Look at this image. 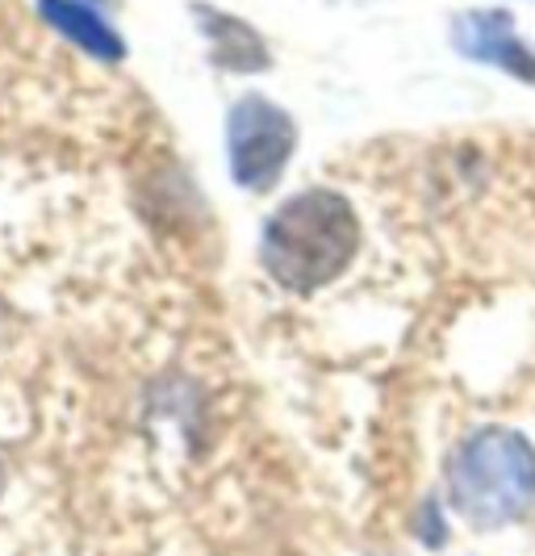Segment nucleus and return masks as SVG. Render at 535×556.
<instances>
[{
  "label": "nucleus",
  "instance_id": "nucleus-1",
  "mask_svg": "<svg viewBox=\"0 0 535 556\" xmlns=\"http://www.w3.org/2000/svg\"><path fill=\"white\" fill-rule=\"evenodd\" d=\"M360 248V218L335 189H302L264 226L259 260L289 293H314L347 273Z\"/></svg>",
  "mask_w": 535,
  "mask_h": 556
},
{
  "label": "nucleus",
  "instance_id": "nucleus-2",
  "mask_svg": "<svg viewBox=\"0 0 535 556\" xmlns=\"http://www.w3.org/2000/svg\"><path fill=\"white\" fill-rule=\"evenodd\" d=\"M451 510L473 528H502L535 506V447L510 427H481L448 460Z\"/></svg>",
  "mask_w": 535,
  "mask_h": 556
},
{
  "label": "nucleus",
  "instance_id": "nucleus-3",
  "mask_svg": "<svg viewBox=\"0 0 535 556\" xmlns=\"http://www.w3.org/2000/svg\"><path fill=\"white\" fill-rule=\"evenodd\" d=\"M297 147L293 117L268 101V97H243L226 113V151H230V176L247 193H272Z\"/></svg>",
  "mask_w": 535,
  "mask_h": 556
},
{
  "label": "nucleus",
  "instance_id": "nucleus-4",
  "mask_svg": "<svg viewBox=\"0 0 535 556\" xmlns=\"http://www.w3.org/2000/svg\"><path fill=\"white\" fill-rule=\"evenodd\" d=\"M451 42L456 51L473 63H489V67H502L507 76L523 84H535V51L514 34L507 9H473V13H460L451 22Z\"/></svg>",
  "mask_w": 535,
  "mask_h": 556
},
{
  "label": "nucleus",
  "instance_id": "nucleus-5",
  "mask_svg": "<svg viewBox=\"0 0 535 556\" xmlns=\"http://www.w3.org/2000/svg\"><path fill=\"white\" fill-rule=\"evenodd\" d=\"M193 17L201 22V34L209 38V55L222 72H268L272 67L268 42L247 22L230 17L222 9H209V4H193Z\"/></svg>",
  "mask_w": 535,
  "mask_h": 556
},
{
  "label": "nucleus",
  "instance_id": "nucleus-6",
  "mask_svg": "<svg viewBox=\"0 0 535 556\" xmlns=\"http://www.w3.org/2000/svg\"><path fill=\"white\" fill-rule=\"evenodd\" d=\"M38 13L92 59H101V63H122L126 59L122 34L92 4H85V0H38Z\"/></svg>",
  "mask_w": 535,
  "mask_h": 556
}]
</instances>
